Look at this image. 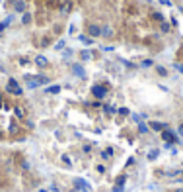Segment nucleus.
<instances>
[{"label": "nucleus", "instance_id": "f257e3e1", "mask_svg": "<svg viewBox=\"0 0 183 192\" xmlns=\"http://www.w3.org/2000/svg\"><path fill=\"white\" fill-rule=\"evenodd\" d=\"M6 90L10 92V94H14V96H22V94H23V90L20 88V84H18V80H16V79H10V80H8Z\"/></svg>", "mask_w": 183, "mask_h": 192}, {"label": "nucleus", "instance_id": "f03ea898", "mask_svg": "<svg viewBox=\"0 0 183 192\" xmlns=\"http://www.w3.org/2000/svg\"><path fill=\"white\" fill-rule=\"evenodd\" d=\"M162 139H164L166 143H170V145L179 141V137L175 135V131H172V129H164V131H162Z\"/></svg>", "mask_w": 183, "mask_h": 192}, {"label": "nucleus", "instance_id": "7ed1b4c3", "mask_svg": "<svg viewBox=\"0 0 183 192\" xmlns=\"http://www.w3.org/2000/svg\"><path fill=\"white\" fill-rule=\"evenodd\" d=\"M23 82H25V86H27V88H39V86H41V84H39V80H37V75H25V77H23Z\"/></svg>", "mask_w": 183, "mask_h": 192}, {"label": "nucleus", "instance_id": "20e7f679", "mask_svg": "<svg viewBox=\"0 0 183 192\" xmlns=\"http://www.w3.org/2000/svg\"><path fill=\"white\" fill-rule=\"evenodd\" d=\"M92 94L96 96L97 100H101V98H105V96H107V88H105V86H101V84H92Z\"/></svg>", "mask_w": 183, "mask_h": 192}, {"label": "nucleus", "instance_id": "39448f33", "mask_svg": "<svg viewBox=\"0 0 183 192\" xmlns=\"http://www.w3.org/2000/svg\"><path fill=\"white\" fill-rule=\"evenodd\" d=\"M74 186H76V190H82V192H92V186L88 184L84 179H80V177H76L74 179Z\"/></svg>", "mask_w": 183, "mask_h": 192}, {"label": "nucleus", "instance_id": "423d86ee", "mask_svg": "<svg viewBox=\"0 0 183 192\" xmlns=\"http://www.w3.org/2000/svg\"><path fill=\"white\" fill-rule=\"evenodd\" d=\"M88 35L94 39V37H101V26H97V24H90L88 26Z\"/></svg>", "mask_w": 183, "mask_h": 192}, {"label": "nucleus", "instance_id": "0eeeda50", "mask_svg": "<svg viewBox=\"0 0 183 192\" xmlns=\"http://www.w3.org/2000/svg\"><path fill=\"white\" fill-rule=\"evenodd\" d=\"M12 6H14V12H18V14L27 12V4L23 0H12Z\"/></svg>", "mask_w": 183, "mask_h": 192}, {"label": "nucleus", "instance_id": "6e6552de", "mask_svg": "<svg viewBox=\"0 0 183 192\" xmlns=\"http://www.w3.org/2000/svg\"><path fill=\"white\" fill-rule=\"evenodd\" d=\"M148 127H150L152 131H164V129H168V124H164V122H150L148 124Z\"/></svg>", "mask_w": 183, "mask_h": 192}, {"label": "nucleus", "instance_id": "1a4fd4ad", "mask_svg": "<svg viewBox=\"0 0 183 192\" xmlns=\"http://www.w3.org/2000/svg\"><path fill=\"white\" fill-rule=\"evenodd\" d=\"M72 73H74L76 77H80V79H86V71H84V67H82V65H78V63H74V65H72Z\"/></svg>", "mask_w": 183, "mask_h": 192}, {"label": "nucleus", "instance_id": "9d476101", "mask_svg": "<svg viewBox=\"0 0 183 192\" xmlns=\"http://www.w3.org/2000/svg\"><path fill=\"white\" fill-rule=\"evenodd\" d=\"M14 116H16L18 120H23V118H25V108H23V106H14Z\"/></svg>", "mask_w": 183, "mask_h": 192}, {"label": "nucleus", "instance_id": "9b49d317", "mask_svg": "<svg viewBox=\"0 0 183 192\" xmlns=\"http://www.w3.org/2000/svg\"><path fill=\"white\" fill-rule=\"evenodd\" d=\"M12 22H14V14H10V16H8L4 22H0V32H4V30H6V28H8Z\"/></svg>", "mask_w": 183, "mask_h": 192}, {"label": "nucleus", "instance_id": "f8f14e48", "mask_svg": "<svg viewBox=\"0 0 183 192\" xmlns=\"http://www.w3.org/2000/svg\"><path fill=\"white\" fill-rule=\"evenodd\" d=\"M45 92H47V94H59V92H61V84H51V86L45 88Z\"/></svg>", "mask_w": 183, "mask_h": 192}, {"label": "nucleus", "instance_id": "ddd939ff", "mask_svg": "<svg viewBox=\"0 0 183 192\" xmlns=\"http://www.w3.org/2000/svg\"><path fill=\"white\" fill-rule=\"evenodd\" d=\"M150 20H152V22H158V24L166 22V20H164V16H162L160 12H152V14H150Z\"/></svg>", "mask_w": 183, "mask_h": 192}, {"label": "nucleus", "instance_id": "4468645a", "mask_svg": "<svg viewBox=\"0 0 183 192\" xmlns=\"http://www.w3.org/2000/svg\"><path fill=\"white\" fill-rule=\"evenodd\" d=\"M148 131H150L148 124H144V122H138V133H140V135H146Z\"/></svg>", "mask_w": 183, "mask_h": 192}, {"label": "nucleus", "instance_id": "2eb2a0df", "mask_svg": "<svg viewBox=\"0 0 183 192\" xmlns=\"http://www.w3.org/2000/svg\"><path fill=\"white\" fill-rule=\"evenodd\" d=\"M101 37H113V30L109 26H101Z\"/></svg>", "mask_w": 183, "mask_h": 192}, {"label": "nucleus", "instance_id": "dca6fc26", "mask_svg": "<svg viewBox=\"0 0 183 192\" xmlns=\"http://www.w3.org/2000/svg\"><path fill=\"white\" fill-rule=\"evenodd\" d=\"M33 22V16L29 14V12H23L22 14V24L23 26H27V24H31Z\"/></svg>", "mask_w": 183, "mask_h": 192}, {"label": "nucleus", "instance_id": "f3484780", "mask_svg": "<svg viewBox=\"0 0 183 192\" xmlns=\"http://www.w3.org/2000/svg\"><path fill=\"white\" fill-rule=\"evenodd\" d=\"M35 65H37V67H45V65H47V57L45 55H37L35 57Z\"/></svg>", "mask_w": 183, "mask_h": 192}, {"label": "nucleus", "instance_id": "a211bd4d", "mask_svg": "<svg viewBox=\"0 0 183 192\" xmlns=\"http://www.w3.org/2000/svg\"><path fill=\"white\" fill-rule=\"evenodd\" d=\"M78 39H80V41H82L84 45H94V39H92L90 35H80Z\"/></svg>", "mask_w": 183, "mask_h": 192}, {"label": "nucleus", "instance_id": "6ab92c4d", "mask_svg": "<svg viewBox=\"0 0 183 192\" xmlns=\"http://www.w3.org/2000/svg\"><path fill=\"white\" fill-rule=\"evenodd\" d=\"M80 59H82V61H90V59H92V53H90L88 49H84V51H80Z\"/></svg>", "mask_w": 183, "mask_h": 192}, {"label": "nucleus", "instance_id": "aec40b11", "mask_svg": "<svg viewBox=\"0 0 183 192\" xmlns=\"http://www.w3.org/2000/svg\"><path fill=\"white\" fill-rule=\"evenodd\" d=\"M132 120L138 124V122H142V120H146V114H132Z\"/></svg>", "mask_w": 183, "mask_h": 192}, {"label": "nucleus", "instance_id": "412c9836", "mask_svg": "<svg viewBox=\"0 0 183 192\" xmlns=\"http://www.w3.org/2000/svg\"><path fill=\"white\" fill-rule=\"evenodd\" d=\"M160 30H162V34H168L172 28H170V24H168V22H162L160 24Z\"/></svg>", "mask_w": 183, "mask_h": 192}, {"label": "nucleus", "instance_id": "4be33fe9", "mask_svg": "<svg viewBox=\"0 0 183 192\" xmlns=\"http://www.w3.org/2000/svg\"><path fill=\"white\" fill-rule=\"evenodd\" d=\"M158 155H160V151H158V149H152L150 153H148V161H154Z\"/></svg>", "mask_w": 183, "mask_h": 192}, {"label": "nucleus", "instance_id": "5701e85b", "mask_svg": "<svg viewBox=\"0 0 183 192\" xmlns=\"http://www.w3.org/2000/svg\"><path fill=\"white\" fill-rule=\"evenodd\" d=\"M156 73H158L160 77H168V69L166 67H156Z\"/></svg>", "mask_w": 183, "mask_h": 192}, {"label": "nucleus", "instance_id": "b1692460", "mask_svg": "<svg viewBox=\"0 0 183 192\" xmlns=\"http://www.w3.org/2000/svg\"><path fill=\"white\" fill-rule=\"evenodd\" d=\"M103 112H105V114H117V108H113V106H107V104H105V106H103Z\"/></svg>", "mask_w": 183, "mask_h": 192}, {"label": "nucleus", "instance_id": "393cba45", "mask_svg": "<svg viewBox=\"0 0 183 192\" xmlns=\"http://www.w3.org/2000/svg\"><path fill=\"white\" fill-rule=\"evenodd\" d=\"M61 161L65 163L66 167H70V165H72V161H70V157H68V155H61Z\"/></svg>", "mask_w": 183, "mask_h": 192}, {"label": "nucleus", "instance_id": "a878e982", "mask_svg": "<svg viewBox=\"0 0 183 192\" xmlns=\"http://www.w3.org/2000/svg\"><path fill=\"white\" fill-rule=\"evenodd\" d=\"M117 114L125 118V116H129V114H130V110H129V108H119V110H117Z\"/></svg>", "mask_w": 183, "mask_h": 192}, {"label": "nucleus", "instance_id": "bb28decb", "mask_svg": "<svg viewBox=\"0 0 183 192\" xmlns=\"http://www.w3.org/2000/svg\"><path fill=\"white\" fill-rule=\"evenodd\" d=\"M65 39H61V41H57V43H55V49H57V51H61V49H65Z\"/></svg>", "mask_w": 183, "mask_h": 192}, {"label": "nucleus", "instance_id": "cd10ccee", "mask_svg": "<svg viewBox=\"0 0 183 192\" xmlns=\"http://www.w3.org/2000/svg\"><path fill=\"white\" fill-rule=\"evenodd\" d=\"M111 155H113V149H105V151L101 153V157H103V159H109Z\"/></svg>", "mask_w": 183, "mask_h": 192}, {"label": "nucleus", "instance_id": "c85d7f7f", "mask_svg": "<svg viewBox=\"0 0 183 192\" xmlns=\"http://www.w3.org/2000/svg\"><path fill=\"white\" fill-rule=\"evenodd\" d=\"M125 181H127V177H119L117 179V186H125Z\"/></svg>", "mask_w": 183, "mask_h": 192}, {"label": "nucleus", "instance_id": "c756f323", "mask_svg": "<svg viewBox=\"0 0 183 192\" xmlns=\"http://www.w3.org/2000/svg\"><path fill=\"white\" fill-rule=\"evenodd\" d=\"M111 192H125V186H117V184H115V186L111 188Z\"/></svg>", "mask_w": 183, "mask_h": 192}, {"label": "nucleus", "instance_id": "7c9ffc66", "mask_svg": "<svg viewBox=\"0 0 183 192\" xmlns=\"http://www.w3.org/2000/svg\"><path fill=\"white\" fill-rule=\"evenodd\" d=\"M41 45H43V47L51 45V39H49V37H43V39H41Z\"/></svg>", "mask_w": 183, "mask_h": 192}, {"label": "nucleus", "instance_id": "2f4dec72", "mask_svg": "<svg viewBox=\"0 0 183 192\" xmlns=\"http://www.w3.org/2000/svg\"><path fill=\"white\" fill-rule=\"evenodd\" d=\"M154 65V61H150V59H146V61H142V67H152Z\"/></svg>", "mask_w": 183, "mask_h": 192}, {"label": "nucleus", "instance_id": "473e14b6", "mask_svg": "<svg viewBox=\"0 0 183 192\" xmlns=\"http://www.w3.org/2000/svg\"><path fill=\"white\" fill-rule=\"evenodd\" d=\"M16 131H18V125L12 124V125H10V133H16Z\"/></svg>", "mask_w": 183, "mask_h": 192}, {"label": "nucleus", "instance_id": "72a5a7b5", "mask_svg": "<svg viewBox=\"0 0 183 192\" xmlns=\"http://www.w3.org/2000/svg\"><path fill=\"white\" fill-rule=\"evenodd\" d=\"M173 67L177 69V71H179V73H183V65H181V63H175V65H173Z\"/></svg>", "mask_w": 183, "mask_h": 192}, {"label": "nucleus", "instance_id": "f704fd0d", "mask_svg": "<svg viewBox=\"0 0 183 192\" xmlns=\"http://www.w3.org/2000/svg\"><path fill=\"white\" fill-rule=\"evenodd\" d=\"M53 32H55V34H61V32H63V28H61V26H55Z\"/></svg>", "mask_w": 183, "mask_h": 192}, {"label": "nucleus", "instance_id": "c9c22d12", "mask_svg": "<svg viewBox=\"0 0 183 192\" xmlns=\"http://www.w3.org/2000/svg\"><path fill=\"white\" fill-rule=\"evenodd\" d=\"M96 169H97V172H105V167H103V165H97Z\"/></svg>", "mask_w": 183, "mask_h": 192}, {"label": "nucleus", "instance_id": "e433bc0d", "mask_svg": "<svg viewBox=\"0 0 183 192\" xmlns=\"http://www.w3.org/2000/svg\"><path fill=\"white\" fill-rule=\"evenodd\" d=\"M82 149H84V153H90V151H92V147H90V145H84Z\"/></svg>", "mask_w": 183, "mask_h": 192}, {"label": "nucleus", "instance_id": "4c0bfd02", "mask_svg": "<svg viewBox=\"0 0 183 192\" xmlns=\"http://www.w3.org/2000/svg\"><path fill=\"white\" fill-rule=\"evenodd\" d=\"M162 4H164V6H172V2H170V0H160Z\"/></svg>", "mask_w": 183, "mask_h": 192}, {"label": "nucleus", "instance_id": "58836bf2", "mask_svg": "<svg viewBox=\"0 0 183 192\" xmlns=\"http://www.w3.org/2000/svg\"><path fill=\"white\" fill-rule=\"evenodd\" d=\"M177 133H179V135H183V124L179 125V127H177Z\"/></svg>", "mask_w": 183, "mask_h": 192}, {"label": "nucleus", "instance_id": "ea45409f", "mask_svg": "<svg viewBox=\"0 0 183 192\" xmlns=\"http://www.w3.org/2000/svg\"><path fill=\"white\" fill-rule=\"evenodd\" d=\"M173 192H183V188H177V190H173Z\"/></svg>", "mask_w": 183, "mask_h": 192}, {"label": "nucleus", "instance_id": "a19ab883", "mask_svg": "<svg viewBox=\"0 0 183 192\" xmlns=\"http://www.w3.org/2000/svg\"><path fill=\"white\" fill-rule=\"evenodd\" d=\"M39 192H47V190H39Z\"/></svg>", "mask_w": 183, "mask_h": 192}]
</instances>
